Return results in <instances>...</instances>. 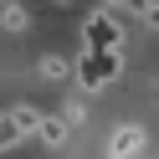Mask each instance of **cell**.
<instances>
[{"instance_id":"6da1fadb","label":"cell","mask_w":159,"mask_h":159,"mask_svg":"<svg viewBox=\"0 0 159 159\" xmlns=\"http://www.w3.org/2000/svg\"><path fill=\"white\" fill-rule=\"evenodd\" d=\"M72 77L82 82V93H103L123 77V46H82L72 62Z\"/></svg>"},{"instance_id":"7a4b0ae2","label":"cell","mask_w":159,"mask_h":159,"mask_svg":"<svg viewBox=\"0 0 159 159\" xmlns=\"http://www.w3.org/2000/svg\"><path fill=\"white\" fill-rule=\"evenodd\" d=\"M82 46H123V21L98 5V11L82 21Z\"/></svg>"},{"instance_id":"3957f363","label":"cell","mask_w":159,"mask_h":159,"mask_svg":"<svg viewBox=\"0 0 159 159\" xmlns=\"http://www.w3.org/2000/svg\"><path fill=\"white\" fill-rule=\"evenodd\" d=\"M139 149H144V128L139 123H118L113 139H108V159H134Z\"/></svg>"},{"instance_id":"277c9868","label":"cell","mask_w":159,"mask_h":159,"mask_svg":"<svg viewBox=\"0 0 159 159\" xmlns=\"http://www.w3.org/2000/svg\"><path fill=\"white\" fill-rule=\"evenodd\" d=\"M0 31L5 36H26L31 31V11H26L21 0H0Z\"/></svg>"},{"instance_id":"5b68a950","label":"cell","mask_w":159,"mask_h":159,"mask_svg":"<svg viewBox=\"0 0 159 159\" xmlns=\"http://www.w3.org/2000/svg\"><path fill=\"white\" fill-rule=\"evenodd\" d=\"M67 134H72V128H67L62 118H52V113H41V123H36V134H31V144H46V149H62V144H67Z\"/></svg>"},{"instance_id":"8992f818","label":"cell","mask_w":159,"mask_h":159,"mask_svg":"<svg viewBox=\"0 0 159 159\" xmlns=\"http://www.w3.org/2000/svg\"><path fill=\"white\" fill-rule=\"evenodd\" d=\"M36 77H41V82H67V77H72V57H57V52H46L41 62H36Z\"/></svg>"},{"instance_id":"52a82bcc","label":"cell","mask_w":159,"mask_h":159,"mask_svg":"<svg viewBox=\"0 0 159 159\" xmlns=\"http://www.w3.org/2000/svg\"><path fill=\"white\" fill-rule=\"evenodd\" d=\"M82 118H87V108H82V98H67V103H62V123H67V128H77V123H82Z\"/></svg>"},{"instance_id":"ba28073f","label":"cell","mask_w":159,"mask_h":159,"mask_svg":"<svg viewBox=\"0 0 159 159\" xmlns=\"http://www.w3.org/2000/svg\"><path fill=\"white\" fill-rule=\"evenodd\" d=\"M52 5H72V0H52Z\"/></svg>"}]
</instances>
